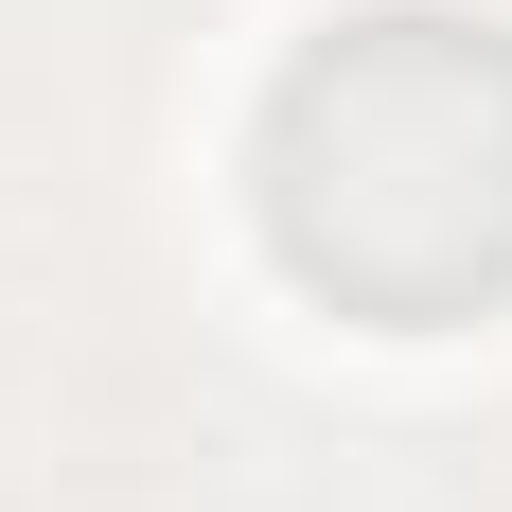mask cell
<instances>
[{
  "label": "cell",
  "instance_id": "obj_1",
  "mask_svg": "<svg viewBox=\"0 0 512 512\" xmlns=\"http://www.w3.org/2000/svg\"><path fill=\"white\" fill-rule=\"evenodd\" d=\"M265 248L336 318H477L512 301V18L460 0H389L283 53L248 142Z\"/></svg>",
  "mask_w": 512,
  "mask_h": 512
}]
</instances>
